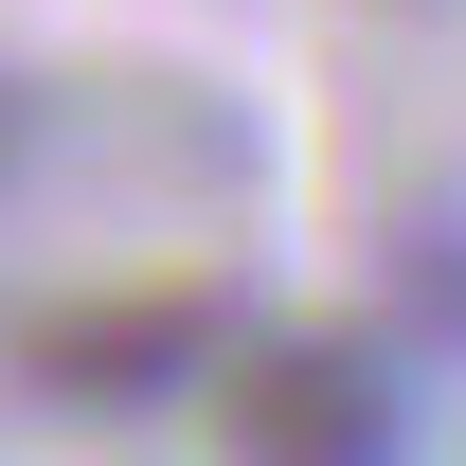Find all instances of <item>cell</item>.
<instances>
[{"label":"cell","mask_w":466,"mask_h":466,"mask_svg":"<svg viewBox=\"0 0 466 466\" xmlns=\"http://www.w3.org/2000/svg\"><path fill=\"white\" fill-rule=\"evenodd\" d=\"M233 341V305L216 288H144V305H72V323H36V377L90 412H144L162 377H198V359Z\"/></svg>","instance_id":"7a4b0ae2"},{"label":"cell","mask_w":466,"mask_h":466,"mask_svg":"<svg viewBox=\"0 0 466 466\" xmlns=\"http://www.w3.org/2000/svg\"><path fill=\"white\" fill-rule=\"evenodd\" d=\"M216 412H233L251 466H395V449H412V395H395L359 341H251V359L216 377Z\"/></svg>","instance_id":"6da1fadb"}]
</instances>
